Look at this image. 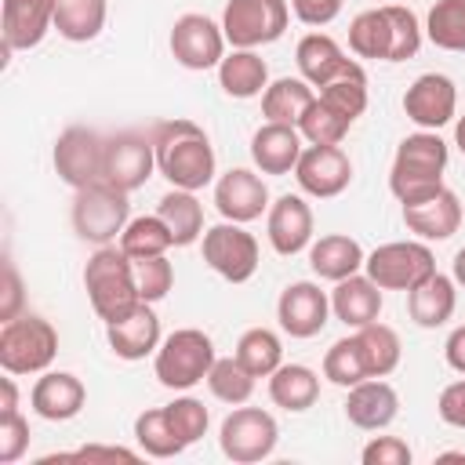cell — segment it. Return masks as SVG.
<instances>
[{"label": "cell", "instance_id": "60d3db41", "mask_svg": "<svg viewBox=\"0 0 465 465\" xmlns=\"http://www.w3.org/2000/svg\"><path fill=\"white\" fill-rule=\"evenodd\" d=\"M349 120L341 116V113H334L320 94L312 98V105L302 113V120H298V131H302V138L309 142V145H341V138L349 134Z\"/></svg>", "mask_w": 465, "mask_h": 465}, {"label": "cell", "instance_id": "603a6c76", "mask_svg": "<svg viewBox=\"0 0 465 465\" xmlns=\"http://www.w3.org/2000/svg\"><path fill=\"white\" fill-rule=\"evenodd\" d=\"M84 400H87V389L76 374L69 371H44L29 392V403L33 411L44 418V421H69L84 411Z\"/></svg>", "mask_w": 465, "mask_h": 465}, {"label": "cell", "instance_id": "ffe728a7", "mask_svg": "<svg viewBox=\"0 0 465 465\" xmlns=\"http://www.w3.org/2000/svg\"><path fill=\"white\" fill-rule=\"evenodd\" d=\"M54 4L58 0H4V15H0L4 54L36 47L54 25Z\"/></svg>", "mask_w": 465, "mask_h": 465}, {"label": "cell", "instance_id": "7bdbcfd3", "mask_svg": "<svg viewBox=\"0 0 465 465\" xmlns=\"http://www.w3.org/2000/svg\"><path fill=\"white\" fill-rule=\"evenodd\" d=\"M320 98L341 113L349 124L367 109V76H341V80H331L327 87H320Z\"/></svg>", "mask_w": 465, "mask_h": 465}, {"label": "cell", "instance_id": "74e56055", "mask_svg": "<svg viewBox=\"0 0 465 465\" xmlns=\"http://www.w3.org/2000/svg\"><path fill=\"white\" fill-rule=\"evenodd\" d=\"M236 360L254 374V378H269L280 363H283V345L269 327H251L240 334L236 341Z\"/></svg>", "mask_w": 465, "mask_h": 465}, {"label": "cell", "instance_id": "d590c367", "mask_svg": "<svg viewBox=\"0 0 465 465\" xmlns=\"http://www.w3.org/2000/svg\"><path fill=\"white\" fill-rule=\"evenodd\" d=\"M356 341H360V352H363V363H367V374L371 378H385L400 367V334L385 323H367L356 331Z\"/></svg>", "mask_w": 465, "mask_h": 465}, {"label": "cell", "instance_id": "836d02e7", "mask_svg": "<svg viewBox=\"0 0 465 465\" xmlns=\"http://www.w3.org/2000/svg\"><path fill=\"white\" fill-rule=\"evenodd\" d=\"M105 25V0H58L54 4V29L62 40L87 44Z\"/></svg>", "mask_w": 465, "mask_h": 465}, {"label": "cell", "instance_id": "2e32d148", "mask_svg": "<svg viewBox=\"0 0 465 465\" xmlns=\"http://www.w3.org/2000/svg\"><path fill=\"white\" fill-rule=\"evenodd\" d=\"M454 109H458V91L454 80L443 73H421L403 94V113L421 131H440L443 124L454 120Z\"/></svg>", "mask_w": 465, "mask_h": 465}, {"label": "cell", "instance_id": "83f0119b", "mask_svg": "<svg viewBox=\"0 0 465 465\" xmlns=\"http://www.w3.org/2000/svg\"><path fill=\"white\" fill-rule=\"evenodd\" d=\"M454 305H458L454 276H443V272H432L429 280L407 291V312L418 327H443L454 316Z\"/></svg>", "mask_w": 465, "mask_h": 465}, {"label": "cell", "instance_id": "b9f144b4", "mask_svg": "<svg viewBox=\"0 0 465 465\" xmlns=\"http://www.w3.org/2000/svg\"><path fill=\"white\" fill-rule=\"evenodd\" d=\"M323 378L334 381V385H341V389H352L356 381L371 378L356 334H352V338H338V341L327 349V356H323Z\"/></svg>", "mask_w": 465, "mask_h": 465}, {"label": "cell", "instance_id": "681fc988", "mask_svg": "<svg viewBox=\"0 0 465 465\" xmlns=\"http://www.w3.org/2000/svg\"><path fill=\"white\" fill-rule=\"evenodd\" d=\"M291 11L305 25H331L341 11V0H291Z\"/></svg>", "mask_w": 465, "mask_h": 465}, {"label": "cell", "instance_id": "c3c4849f", "mask_svg": "<svg viewBox=\"0 0 465 465\" xmlns=\"http://www.w3.org/2000/svg\"><path fill=\"white\" fill-rule=\"evenodd\" d=\"M363 465H411V447L407 440L400 436H374L367 447H363Z\"/></svg>", "mask_w": 465, "mask_h": 465}, {"label": "cell", "instance_id": "8fae6325", "mask_svg": "<svg viewBox=\"0 0 465 465\" xmlns=\"http://www.w3.org/2000/svg\"><path fill=\"white\" fill-rule=\"evenodd\" d=\"M225 33L218 22H211L200 11H189L182 18H174L171 25V54L178 65L203 73V69H218V62L225 58Z\"/></svg>", "mask_w": 465, "mask_h": 465}, {"label": "cell", "instance_id": "f546056e", "mask_svg": "<svg viewBox=\"0 0 465 465\" xmlns=\"http://www.w3.org/2000/svg\"><path fill=\"white\" fill-rule=\"evenodd\" d=\"M269 396L276 407L291 411V414H302L316 403L320 396V378L312 367L305 363H280L272 374H269Z\"/></svg>", "mask_w": 465, "mask_h": 465}, {"label": "cell", "instance_id": "6da1fadb", "mask_svg": "<svg viewBox=\"0 0 465 465\" xmlns=\"http://www.w3.org/2000/svg\"><path fill=\"white\" fill-rule=\"evenodd\" d=\"M156 171L171 182V189H203L214 182V145L196 120L174 116L153 127Z\"/></svg>", "mask_w": 465, "mask_h": 465}, {"label": "cell", "instance_id": "d4e9b609", "mask_svg": "<svg viewBox=\"0 0 465 465\" xmlns=\"http://www.w3.org/2000/svg\"><path fill=\"white\" fill-rule=\"evenodd\" d=\"M403 225L421 240H447L461 225V203L450 189H436L425 200L403 203Z\"/></svg>", "mask_w": 465, "mask_h": 465}, {"label": "cell", "instance_id": "7a4b0ae2", "mask_svg": "<svg viewBox=\"0 0 465 465\" xmlns=\"http://www.w3.org/2000/svg\"><path fill=\"white\" fill-rule=\"evenodd\" d=\"M447 171V142L436 131H414L400 142L389 171V189L400 203H414L443 189Z\"/></svg>", "mask_w": 465, "mask_h": 465}, {"label": "cell", "instance_id": "ee69618b", "mask_svg": "<svg viewBox=\"0 0 465 465\" xmlns=\"http://www.w3.org/2000/svg\"><path fill=\"white\" fill-rule=\"evenodd\" d=\"M134 280H138V294H142V302L156 305L160 298H167V291H171V283H174V269H171L167 254L138 258V262H134Z\"/></svg>", "mask_w": 465, "mask_h": 465}, {"label": "cell", "instance_id": "4dcf8cb0", "mask_svg": "<svg viewBox=\"0 0 465 465\" xmlns=\"http://www.w3.org/2000/svg\"><path fill=\"white\" fill-rule=\"evenodd\" d=\"M156 214L171 229L174 247H189V243H196L203 236V207H200L196 193H189V189L163 193L160 203H156Z\"/></svg>", "mask_w": 465, "mask_h": 465}, {"label": "cell", "instance_id": "484cf974", "mask_svg": "<svg viewBox=\"0 0 465 465\" xmlns=\"http://www.w3.org/2000/svg\"><path fill=\"white\" fill-rule=\"evenodd\" d=\"M331 312L345 327L360 331V327H367V323H374L381 316V287L367 272H352V276H345V280L334 283V291H331Z\"/></svg>", "mask_w": 465, "mask_h": 465}, {"label": "cell", "instance_id": "e0dca14e", "mask_svg": "<svg viewBox=\"0 0 465 465\" xmlns=\"http://www.w3.org/2000/svg\"><path fill=\"white\" fill-rule=\"evenodd\" d=\"M214 207L225 222H254L269 211V185L247 171V167H232L214 182Z\"/></svg>", "mask_w": 465, "mask_h": 465}, {"label": "cell", "instance_id": "1f68e13d", "mask_svg": "<svg viewBox=\"0 0 465 465\" xmlns=\"http://www.w3.org/2000/svg\"><path fill=\"white\" fill-rule=\"evenodd\" d=\"M312 84L309 80H298V76H280L265 87L262 94V116L272 120V124H294L302 120V113L312 105Z\"/></svg>", "mask_w": 465, "mask_h": 465}, {"label": "cell", "instance_id": "d6986e66", "mask_svg": "<svg viewBox=\"0 0 465 465\" xmlns=\"http://www.w3.org/2000/svg\"><path fill=\"white\" fill-rule=\"evenodd\" d=\"M265 232H269L272 251L283 254V258L305 251L312 243V207L305 203V196L283 193L276 203H269Z\"/></svg>", "mask_w": 465, "mask_h": 465}, {"label": "cell", "instance_id": "9f6ffc18", "mask_svg": "<svg viewBox=\"0 0 465 465\" xmlns=\"http://www.w3.org/2000/svg\"><path fill=\"white\" fill-rule=\"evenodd\" d=\"M450 276H454V283H461L465 287V247L454 254V265H450Z\"/></svg>", "mask_w": 465, "mask_h": 465}, {"label": "cell", "instance_id": "f907efd6", "mask_svg": "<svg viewBox=\"0 0 465 465\" xmlns=\"http://www.w3.org/2000/svg\"><path fill=\"white\" fill-rule=\"evenodd\" d=\"M440 418L454 429H465V381H450L443 392H440V403H436Z\"/></svg>", "mask_w": 465, "mask_h": 465}, {"label": "cell", "instance_id": "9c48e42d", "mask_svg": "<svg viewBox=\"0 0 465 465\" xmlns=\"http://www.w3.org/2000/svg\"><path fill=\"white\" fill-rule=\"evenodd\" d=\"M276 440H280L276 418L262 407H236L218 429V447L236 465H251V461L269 458L276 450Z\"/></svg>", "mask_w": 465, "mask_h": 465}, {"label": "cell", "instance_id": "4fadbf2b", "mask_svg": "<svg viewBox=\"0 0 465 465\" xmlns=\"http://www.w3.org/2000/svg\"><path fill=\"white\" fill-rule=\"evenodd\" d=\"M156 171V149H153V134H138V131H120L105 138V171L102 182L134 193L142 189Z\"/></svg>", "mask_w": 465, "mask_h": 465}, {"label": "cell", "instance_id": "f1b7e54d", "mask_svg": "<svg viewBox=\"0 0 465 465\" xmlns=\"http://www.w3.org/2000/svg\"><path fill=\"white\" fill-rule=\"evenodd\" d=\"M218 84L229 98H258L269 87V65L251 47H232L218 62Z\"/></svg>", "mask_w": 465, "mask_h": 465}, {"label": "cell", "instance_id": "277c9868", "mask_svg": "<svg viewBox=\"0 0 465 465\" xmlns=\"http://www.w3.org/2000/svg\"><path fill=\"white\" fill-rule=\"evenodd\" d=\"M58 356V331L33 312H18L0 327V367L7 374H40Z\"/></svg>", "mask_w": 465, "mask_h": 465}, {"label": "cell", "instance_id": "ac0fdd59", "mask_svg": "<svg viewBox=\"0 0 465 465\" xmlns=\"http://www.w3.org/2000/svg\"><path fill=\"white\" fill-rule=\"evenodd\" d=\"M294 62H298L302 80H309L312 87H327L331 80H341V76H367L363 65L356 58H345V51L327 33L302 36L298 51H294Z\"/></svg>", "mask_w": 465, "mask_h": 465}, {"label": "cell", "instance_id": "f35d334b", "mask_svg": "<svg viewBox=\"0 0 465 465\" xmlns=\"http://www.w3.org/2000/svg\"><path fill=\"white\" fill-rule=\"evenodd\" d=\"M425 36L440 51L465 54V0H436L425 18Z\"/></svg>", "mask_w": 465, "mask_h": 465}, {"label": "cell", "instance_id": "f5cc1de1", "mask_svg": "<svg viewBox=\"0 0 465 465\" xmlns=\"http://www.w3.org/2000/svg\"><path fill=\"white\" fill-rule=\"evenodd\" d=\"M73 461H138L134 450L127 447H102V443H91V447H80L69 454Z\"/></svg>", "mask_w": 465, "mask_h": 465}, {"label": "cell", "instance_id": "cb8c5ba5", "mask_svg": "<svg viewBox=\"0 0 465 465\" xmlns=\"http://www.w3.org/2000/svg\"><path fill=\"white\" fill-rule=\"evenodd\" d=\"M400 414V396L389 381L381 378H363L349 389L345 396V418L356 425V429H367V432H378L385 425H392Z\"/></svg>", "mask_w": 465, "mask_h": 465}, {"label": "cell", "instance_id": "11a10c76", "mask_svg": "<svg viewBox=\"0 0 465 465\" xmlns=\"http://www.w3.org/2000/svg\"><path fill=\"white\" fill-rule=\"evenodd\" d=\"M15 411H18V389H15V374H11V378H0V418L15 414Z\"/></svg>", "mask_w": 465, "mask_h": 465}, {"label": "cell", "instance_id": "e575fe53", "mask_svg": "<svg viewBox=\"0 0 465 465\" xmlns=\"http://www.w3.org/2000/svg\"><path fill=\"white\" fill-rule=\"evenodd\" d=\"M120 247L127 258H156V254H167L174 247V236L171 229L163 225L160 214H142V218H131L127 229L120 232Z\"/></svg>", "mask_w": 465, "mask_h": 465}, {"label": "cell", "instance_id": "4316f807", "mask_svg": "<svg viewBox=\"0 0 465 465\" xmlns=\"http://www.w3.org/2000/svg\"><path fill=\"white\" fill-rule=\"evenodd\" d=\"M363 262H367L363 247H360L352 236H345V232H327V236H320L316 243H309V265H312V272H316L320 280L338 283V280L360 272Z\"/></svg>", "mask_w": 465, "mask_h": 465}, {"label": "cell", "instance_id": "8992f818", "mask_svg": "<svg viewBox=\"0 0 465 465\" xmlns=\"http://www.w3.org/2000/svg\"><path fill=\"white\" fill-rule=\"evenodd\" d=\"M131 222V203H127V193L109 185V182H94L87 189H76V200H73V229L80 240L94 243V247H105L113 243Z\"/></svg>", "mask_w": 465, "mask_h": 465}, {"label": "cell", "instance_id": "db71d44e", "mask_svg": "<svg viewBox=\"0 0 465 465\" xmlns=\"http://www.w3.org/2000/svg\"><path fill=\"white\" fill-rule=\"evenodd\" d=\"M443 356H447V363H450L458 374H465V323H461V327H454V331L447 334Z\"/></svg>", "mask_w": 465, "mask_h": 465}, {"label": "cell", "instance_id": "ab89813d", "mask_svg": "<svg viewBox=\"0 0 465 465\" xmlns=\"http://www.w3.org/2000/svg\"><path fill=\"white\" fill-rule=\"evenodd\" d=\"M254 381H258V378H254L236 356L214 360V367H211V374H207V389H211V396L222 400V403H229V407L247 403L251 392H254Z\"/></svg>", "mask_w": 465, "mask_h": 465}, {"label": "cell", "instance_id": "816d5d0a", "mask_svg": "<svg viewBox=\"0 0 465 465\" xmlns=\"http://www.w3.org/2000/svg\"><path fill=\"white\" fill-rule=\"evenodd\" d=\"M18 309H22V280H18L15 265L7 262V265H4V302H0V320H4V323L15 320Z\"/></svg>", "mask_w": 465, "mask_h": 465}, {"label": "cell", "instance_id": "5bb4252c", "mask_svg": "<svg viewBox=\"0 0 465 465\" xmlns=\"http://www.w3.org/2000/svg\"><path fill=\"white\" fill-rule=\"evenodd\" d=\"M294 178L305 196L331 200L349 189L352 182V160L345 156L341 145H305L294 167Z\"/></svg>", "mask_w": 465, "mask_h": 465}, {"label": "cell", "instance_id": "7dc6e473", "mask_svg": "<svg viewBox=\"0 0 465 465\" xmlns=\"http://www.w3.org/2000/svg\"><path fill=\"white\" fill-rule=\"evenodd\" d=\"M29 447V421L15 411L0 418V465H15Z\"/></svg>", "mask_w": 465, "mask_h": 465}, {"label": "cell", "instance_id": "44dd1931", "mask_svg": "<svg viewBox=\"0 0 465 465\" xmlns=\"http://www.w3.org/2000/svg\"><path fill=\"white\" fill-rule=\"evenodd\" d=\"M105 338L120 360H145L149 352L160 349V316L153 312L149 302H138L127 316L105 323Z\"/></svg>", "mask_w": 465, "mask_h": 465}, {"label": "cell", "instance_id": "ba28073f", "mask_svg": "<svg viewBox=\"0 0 465 465\" xmlns=\"http://www.w3.org/2000/svg\"><path fill=\"white\" fill-rule=\"evenodd\" d=\"M291 22L287 0H229L222 11V33L232 47H262L283 36Z\"/></svg>", "mask_w": 465, "mask_h": 465}, {"label": "cell", "instance_id": "7402d4cb", "mask_svg": "<svg viewBox=\"0 0 465 465\" xmlns=\"http://www.w3.org/2000/svg\"><path fill=\"white\" fill-rule=\"evenodd\" d=\"M302 131L294 124H272L265 120L251 138V160L262 174H291L302 156Z\"/></svg>", "mask_w": 465, "mask_h": 465}, {"label": "cell", "instance_id": "d6a6232c", "mask_svg": "<svg viewBox=\"0 0 465 465\" xmlns=\"http://www.w3.org/2000/svg\"><path fill=\"white\" fill-rule=\"evenodd\" d=\"M349 47L356 58H378L389 62L392 58V22L385 7L374 11H360L349 25Z\"/></svg>", "mask_w": 465, "mask_h": 465}, {"label": "cell", "instance_id": "9a60e30c", "mask_svg": "<svg viewBox=\"0 0 465 465\" xmlns=\"http://www.w3.org/2000/svg\"><path fill=\"white\" fill-rule=\"evenodd\" d=\"M331 316V294L320 291L312 280L287 283L280 302H276V320L291 338H316L327 327Z\"/></svg>", "mask_w": 465, "mask_h": 465}, {"label": "cell", "instance_id": "30bf717a", "mask_svg": "<svg viewBox=\"0 0 465 465\" xmlns=\"http://www.w3.org/2000/svg\"><path fill=\"white\" fill-rule=\"evenodd\" d=\"M203 262L229 283H247L258 272V240L240 222L203 229Z\"/></svg>", "mask_w": 465, "mask_h": 465}, {"label": "cell", "instance_id": "5b68a950", "mask_svg": "<svg viewBox=\"0 0 465 465\" xmlns=\"http://www.w3.org/2000/svg\"><path fill=\"white\" fill-rule=\"evenodd\" d=\"M214 360L218 356H214L211 334H203L196 327H182L160 341L153 371L163 389H193L196 381H203L211 374Z\"/></svg>", "mask_w": 465, "mask_h": 465}, {"label": "cell", "instance_id": "f6af8a7d", "mask_svg": "<svg viewBox=\"0 0 465 465\" xmlns=\"http://www.w3.org/2000/svg\"><path fill=\"white\" fill-rule=\"evenodd\" d=\"M389 11V22H392V58L389 62H407L418 54L421 47V25L414 18L411 7H400V4H385Z\"/></svg>", "mask_w": 465, "mask_h": 465}, {"label": "cell", "instance_id": "6f0895ef", "mask_svg": "<svg viewBox=\"0 0 465 465\" xmlns=\"http://www.w3.org/2000/svg\"><path fill=\"white\" fill-rule=\"evenodd\" d=\"M454 142H458V149H461V156H465V116H461L458 127H454Z\"/></svg>", "mask_w": 465, "mask_h": 465}, {"label": "cell", "instance_id": "bcb514c9", "mask_svg": "<svg viewBox=\"0 0 465 465\" xmlns=\"http://www.w3.org/2000/svg\"><path fill=\"white\" fill-rule=\"evenodd\" d=\"M163 411H167V418H171V425H174V432L182 436V443H185V447H189V443H196V440L207 432V425H211L207 407H203L200 400H193V396H178V400H174V403H167Z\"/></svg>", "mask_w": 465, "mask_h": 465}, {"label": "cell", "instance_id": "7c38bea8", "mask_svg": "<svg viewBox=\"0 0 465 465\" xmlns=\"http://www.w3.org/2000/svg\"><path fill=\"white\" fill-rule=\"evenodd\" d=\"M54 171L73 189H87V185L102 182L105 138L91 127H65L54 142Z\"/></svg>", "mask_w": 465, "mask_h": 465}, {"label": "cell", "instance_id": "8d00e7d4", "mask_svg": "<svg viewBox=\"0 0 465 465\" xmlns=\"http://www.w3.org/2000/svg\"><path fill=\"white\" fill-rule=\"evenodd\" d=\"M134 440H138L142 454H149V458H174V454L185 450V443L174 432V425H171V418H167L163 407L142 411L134 418Z\"/></svg>", "mask_w": 465, "mask_h": 465}, {"label": "cell", "instance_id": "3957f363", "mask_svg": "<svg viewBox=\"0 0 465 465\" xmlns=\"http://www.w3.org/2000/svg\"><path fill=\"white\" fill-rule=\"evenodd\" d=\"M84 287H87L91 309L105 323L127 316L142 302L138 280H134V258H127L124 247H113V243L98 247L87 258V265H84Z\"/></svg>", "mask_w": 465, "mask_h": 465}, {"label": "cell", "instance_id": "52a82bcc", "mask_svg": "<svg viewBox=\"0 0 465 465\" xmlns=\"http://www.w3.org/2000/svg\"><path fill=\"white\" fill-rule=\"evenodd\" d=\"M363 272L381 291H411V287H418L421 280H429L436 272V258H432L429 243L392 240V243H381L367 254Z\"/></svg>", "mask_w": 465, "mask_h": 465}]
</instances>
